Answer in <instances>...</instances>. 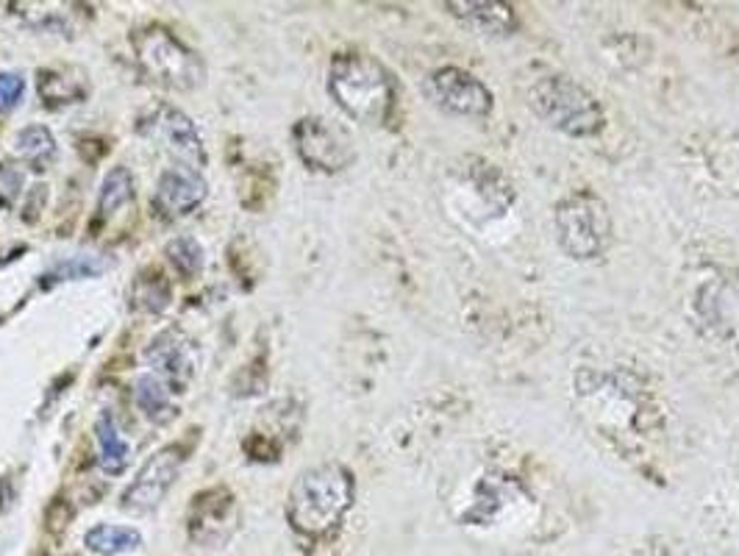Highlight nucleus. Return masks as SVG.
Returning <instances> with one entry per match:
<instances>
[{
	"label": "nucleus",
	"instance_id": "obj_25",
	"mask_svg": "<svg viewBox=\"0 0 739 556\" xmlns=\"http://www.w3.org/2000/svg\"><path fill=\"white\" fill-rule=\"evenodd\" d=\"M23 98V78L18 73H0V111H12Z\"/></svg>",
	"mask_w": 739,
	"mask_h": 556
},
{
	"label": "nucleus",
	"instance_id": "obj_18",
	"mask_svg": "<svg viewBox=\"0 0 739 556\" xmlns=\"http://www.w3.org/2000/svg\"><path fill=\"white\" fill-rule=\"evenodd\" d=\"M95 435H98V448H100V468L106 473H122L128 464V442L122 440L120 431H117L115 417L109 411H100V417L95 420Z\"/></svg>",
	"mask_w": 739,
	"mask_h": 556
},
{
	"label": "nucleus",
	"instance_id": "obj_23",
	"mask_svg": "<svg viewBox=\"0 0 739 556\" xmlns=\"http://www.w3.org/2000/svg\"><path fill=\"white\" fill-rule=\"evenodd\" d=\"M104 261H98L95 256H73V259L62 261V265L53 267L47 272V278L53 281H73V278H87V276H98L104 270Z\"/></svg>",
	"mask_w": 739,
	"mask_h": 556
},
{
	"label": "nucleus",
	"instance_id": "obj_6",
	"mask_svg": "<svg viewBox=\"0 0 739 556\" xmlns=\"http://www.w3.org/2000/svg\"><path fill=\"white\" fill-rule=\"evenodd\" d=\"M294 148L301 153L303 162L323 173H336L353 162V139L347 137L345 128L325 117H303L292 131Z\"/></svg>",
	"mask_w": 739,
	"mask_h": 556
},
{
	"label": "nucleus",
	"instance_id": "obj_19",
	"mask_svg": "<svg viewBox=\"0 0 739 556\" xmlns=\"http://www.w3.org/2000/svg\"><path fill=\"white\" fill-rule=\"evenodd\" d=\"M14 153L34 170H45L56 157V142L45 126H29L14 137Z\"/></svg>",
	"mask_w": 739,
	"mask_h": 556
},
{
	"label": "nucleus",
	"instance_id": "obj_22",
	"mask_svg": "<svg viewBox=\"0 0 739 556\" xmlns=\"http://www.w3.org/2000/svg\"><path fill=\"white\" fill-rule=\"evenodd\" d=\"M168 256L173 261L175 270L184 278H192L195 272H201L203 267V248L197 245V239L192 237H179L168 245Z\"/></svg>",
	"mask_w": 739,
	"mask_h": 556
},
{
	"label": "nucleus",
	"instance_id": "obj_17",
	"mask_svg": "<svg viewBox=\"0 0 739 556\" xmlns=\"http://www.w3.org/2000/svg\"><path fill=\"white\" fill-rule=\"evenodd\" d=\"M133 398H137V406L151 417L153 424H168V420L175 417L173 404H170L168 384L159 376H153V373H144V376L137 378V384H133Z\"/></svg>",
	"mask_w": 739,
	"mask_h": 556
},
{
	"label": "nucleus",
	"instance_id": "obj_21",
	"mask_svg": "<svg viewBox=\"0 0 739 556\" xmlns=\"http://www.w3.org/2000/svg\"><path fill=\"white\" fill-rule=\"evenodd\" d=\"M133 197V179L126 168H115L104 179V190H100L98 215L111 217L120 206H126Z\"/></svg>",
	"mask_w": 739,
	"mask_h": 556
},
{
	"label": "nucleus",
	"instance_id": "obj_9",
	"mask_svg": "<svg viewBox=\"0 0 739 556\" xmlns=\"http://www.w3.org/2000/svg\"><path fill=\"white\" fill-rule=\"evenodd\" d=\"M181 459L184 457H181L179 448H162L157 457L148 459L137 473V479H133V484L122 495V506L137 512L157 510L170 487H173L175 475H179Z\"/></svg>",
	"mask_w": 739,
	"mask_h": 556
},
{
	"label": "nucleus",
	"instance_id": "obj_5",
	"mask_svg": "<svg viewBox=\"0 0 739 556\" xmlns=\"http://www.w3.org/2000/svg\"><path fill=\"white\" fill-rule=\"evenodd\" d=\"M131 42L144 76L153 78L162 87L190 93V89L201 87L203 78H206L201 58L164 29L137 31Z\"/></svg>",
	"mask_w": 739,
	"mask_h": 556
},
{
	"label": "nucleus",
	"instance_id": "obj_14",
	"mask_svg": "<svg viewBox=\"0 0 739 556\" xmlns=\"http://www.w3.org/2000/svg\"><path fill=\"white\" fill-rule=\"evenodd\" d=\"M40 95L47 106H67L87 98V76L76 67H53L40 73Z\"/></svg>",
	"mask_w": 739,
	"mask_h": 556
},
{
	"label": "nucleus",
	"instance_id": "obj_8",
	"mask_svg": "<svg viewBox=\"0 0 739 556\" xmlns=\"http://www.w3.org/2000/svg\"><path fill=\"white\" fill-rule=\"evenodd\" d=\"M139 131H142L144 137L162 142L164 151L173 153L179 162H184V168L192 170L206 168V148H203V139L184 111L173 109V106H157V109L151 111V117H142Z\"/></svg>",
	"mask_w": 739,
	"mask_h": 556
},
{
	"label": "nucleus",
	"instance_id": "obj_11",
	"mask_svg": "<svg viewBox=\"0 0 739 556\" xmlns=\"http://www.w3.org/2000/svg\"><path fill=\"white\" fill-rule=\"evenodd\" d=\"M206 197V181L192 168H170L159 175L157 192H153V206L164 217H184L192 209L201 206Z\"/></svg>",
	"mask_w": 739,
	"mask_h": 556
},
{
	"label": "nucleus",
	"instance_id": "obj_15",
	"mask_svg": "<svg viewBox=\"0 0 739 556\" xmlns=\"http://www.w3.org/2000/svg\"><path fill=\"white\" fill-rule=\"evenodd\" d=\"M84 543L98 556H122L131 554L142 545V534L131 526H115V523H100L84 534Z\"/></svg>",
	"mask_w": 739,
	"mask_h": 556
},
{
	"label": "nucleus",
	"instance_id": "obj_13",
	"mask_svg": "<svg viewBox=\"0 0 739 556\" xmlns=\"http://www.w3.org/2000/svg\"><path fill=\"white\" fill-rule=\"evenodd\" d=\"M448 12L468 23L470 29L490 36H506L517 29L514 9L508 3H497V0L495 3L492 0H486V3H448Z\"/></svg>",
	"mask_w": 739,
	"mask_h": 556
},
{
	"label": "nucleus",
	"instance_id": "obj_24",
	"mask_svg": "<svg viewBox=\"0 0 739 556\" xmlns=\"http://www.w3.org/2000/svg\"><path fill=\"white\" fill-rule=\"evenodd\" d=\"M23 170L12 168V164H0V206H12L23 192Z\"/></svg>",
	"mask_w": 739,
	"mask_h": 556
},
{
	"label": "nucleus",
	"instance_id": "obj_10",
	"mask_svg": "<svg viewBox=\"0 0 739 556\" xmlns=\"http://www.w3.org/2000/svg\"><path fill=\"white\" fill-rule=\"evenodd\" d=\"M144 360L159 373V378H168L173 387H186L190 378L195 376L197 348L181 329H164L151 342Z\"/></svg>",
	"mask_w": 739,
	"mask_h": 556
},
{
	"label": "nucleus",
	"instance_id": "obj_7",
	"mask_svg": "<svg viewBox=\"0 0 739 556\" xmlns=\"http://www.w3.org/2000/svg\"><path fill=\"white\" fill-rule=\"evenodd\" d=\"M426 95L448 115L484 117L492 111V93L468 70L439 67L426 82Z\"/></svg>",
	"mask_w": 739,
	"mask_h": 556
},
{
	"label": "nucleus",
	"instance_id": "obj_1",
	"mask_svg": "<svg viewBox=\"0 0 739 556\" xmlns=\"http://www.w3.org/2000/svg\"><path fill=\"white\" fill-rule=\"evenodd\" d=\"M353 475L342 464L329 462L303 470L294 479L287 501V517L294 532L307 537L329 534L353 506Z\"/></svg>",
	"mask_w": 739,
	"mask_h": 556
},
{
	"label": "nucleus",
	"instance_id": "obj_20",
	"mask_svg": "<svg viewBox=\"0 0 739 556\" xmlns=\"http://www.w3.org/2000/svg\"><path fill=\"white\" fill-rule=\"evenodd\" d=\"M131 303L142 312H162L170 303V285L162 272H142L131 287Z\"/></svg>",
	"mask_w": 739,
	"mask_h": 556
},
{
	"label": "nucleus",
	"instance_id": "obj_16",
	"mask_svg": "<svg viewBox=\"0 0 739 556\" xmlns=\"http://www.w3.org/2000/svg\"><path fill=\"white\" fill-rule=\"evenodd\" d=\"M12 14L18 20H23V25L34 31H56L64 34L69 31V20H73V3H9Z\"/></svg>",
	"mask_w": 739,
	"mask_h": 556
},
{
	"label": "nucleus",
	"instance_id": "obj_4",
	"mask_svg": "<svg viewBox=\"0 0 739 556\" xmlns=\"http://www.w3.org/2000/svg\"><path fill=\"white\" fill-rule=\"evenodd\" d=\"M554 226L559 248L576 261H596L612 243V215L601 195L578 190L556 203Z\"/></svg>",
	"mask_w": 739,
	"mask_h": 556
},
{
	"label": "nucleus",
	"instance_id": "obj_12",
	"mask_svg": "<svg viewBox=\"0 0 739 556\" xmlns=\"http://www.w3.org/2000/svg\"><path fill=\"white\" fill-rule=\"evenodd\" d=\"M192 537L201 539V543H223L226 534L219 532L223 526L234 528L237 521V510H234V499L226 490H212V493H203L201 499H195L192 506Z\"/></svg>",
	"mask_w": 739,
	"mask_h": 556
},
{
	"label": "nucleus",
	"instance_id": "obj_2",
	"mask_svg": "<svg viewBox=\"0 0 739 556\" xmlns=\"http://www.w3.org/2000/svg\"><path fill=\"white\" fill-rule=\"evenodd\" d=\"M329 89L340 109L364 126H378L395 104L393 78L387 67L367 53H342L329 73Z\"/></svg>",
	"mask_w": 739,
	"mask_h": 556
},
{
	"label": "nucleus",
	"instance_id": "obj_3",
	"mask_svg": "<svg viewBox=\"0 0 739 556\" xmlns=\"http://www.w3.org/2000/svg\"><path fill=\"white\" fill-rule=\"evenodd\" d=\"M534 115L567 137H596L607 126L601 104L570 76H545L528 93Z\"/></svg>",
	"mask_w": 739,
	"mask_h": 556
}]
</instances>
